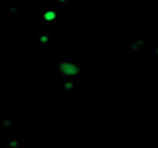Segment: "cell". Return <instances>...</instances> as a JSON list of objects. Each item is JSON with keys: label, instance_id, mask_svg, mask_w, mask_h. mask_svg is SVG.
I'll use <instances>...</instances> for the list:
<instances>
[{"label": "cell", "instance_id": "6da1fadb", "mask_svg": "<svg viewBox=\"0 0 158 148\" xmlns=\"http://www.w3.org/2000/svg\"><path fill=\"white\" fill-rule=\"evenodd\" d=\"M56 67L64 77H74L81 73V67L77 62H57Z\"/></svg>", "mask_w": 158, "mask_h": 148}, {"label": "cell", "instance_id": "7a4b0ae2", "mask_svg": "<svg viewBox=\"0 0 158 148\" xmlns=\"http://www.w3.org/2000/svg\"><path fill=\"white\" fill-rule=\"evenodd\" d=\"M42 18L46 23H55V21L59 20V11L56 9H46L42 14Z\"/></svg>", "mask_w": 158, "mask_h": 148}, {"label": "cell", "instance_id": "3957f363", "mask_svg": "<svg viewBox=\"0 0 158 148\" xmlns=\"http://www.w3.org/2000/svg\"><path fill=\"white\" fill-rule=\"evenodd\" d=\"M53 41V36L49 35V34L44 32V31H38V45L39 46H45L48 45L49 42Z\"/></svg>", "mask_w": 158, "mask_h": 148}, {"label": "cell", "instance_id": "277c9868", "mask_svg": "<svg viewBox=\"0 0 158 148\" xmlns=\"http://www.w3.org/2000/svg\"><path fill=\"white\" fill-rule=\"evenodd\" d=\"M0 126L3 127H13V116L11 115H6L0 117Z\"/></svg>", "mask_w": 158, "mask_h": 148}, {"label": "cell", "instance_id": "5b68a950", "mask_svg": "<svg viewBox=\"0 0 158 148\" xmlns=\"http://www.w3.org/2000/svg\"><path fill=\"white\" fill-rule=\"evenodd\" d=\"M6 148H20V141L17 138H7Z\"/></svg>", "mask_w": 158, "mask_h": 148}, {"label": "cell", "instance_id": "8992f818", "mask_svg": "<svg viewBox=\"0 0 158 148\" xmlns=\"http://www.w3.org/2000/svg\"><path fill=\"white\" fill-rule=\"evenodd\" d=\"M62 88L66 89V91H69V92H73V88H74V84H73V81L70 80H64L62 83Z\"/></svg>", "mask_w": 158, "mask_h": 148}, {"label": "cell", "instance_id": "52a82bcc", "mask_svg": "<svg viewBox=\"0 0 158 148\" xmlns=\"http://www.w3.org/2000/svg\"><path fill=\"white\" fill-rule=\"evenodd\" d=\"M15 13H17V2H13L11 6L7 7V14H11V15H15Z\"/></svg>", "mask_w": 158, "mask_h": 148}, {"label": "cell", "instance_id": "ba28073f", "mask_svg": "<svg viewBox=\"0 0 158 148\" xmlns=\"http://www.w3.org/2000/svg\"><path fill=\"white\" fill-rule=\"evenodd\" d=\"M154 56L158 57V46H155V49H154Z\"/></svg>", "mask_w": 158, "mask_h": 148}, {"label": "cell", "instance_id": "9c48e42d", "mask_svg": "<svg viewBox=\"0 0 158 148\" xmlns=\"http://www.w3.org/2000/svg\"><path fill=\"white\" fill-rule=\"evenodd\" d=\"M57 2H59V3H66L67 0H57Z\"/></svg>", "mask_w": 158, "mask_h": 148}, {"label": "cell", "instance_id": "30bf717a", "mask_svg": "<svg viewBox=\"0 0 158 148\" xmlns=\"http://www.w3.org/2000/svg\"><path fill=\"white\" fill-rule=\"evenodd\" d=\"M0 106H2V102H0Z\"/></svg>", "mask_w": 158, "mask_h": 148}]
</instances>
